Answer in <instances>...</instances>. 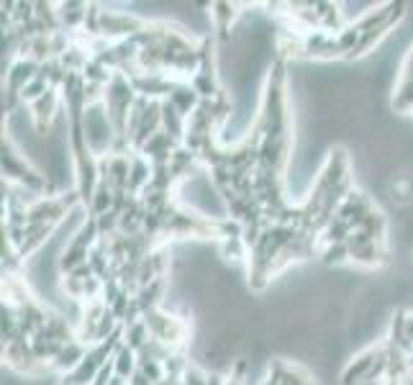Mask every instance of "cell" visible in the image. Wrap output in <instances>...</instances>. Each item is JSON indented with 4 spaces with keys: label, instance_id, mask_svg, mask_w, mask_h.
<instances>
[{
    "label": "cell",
    "instance_id": "obj_1",
    "mask_svg": "<svg viewBox=\"0 0 413 385\" xmlns=\"http://www.w3.org/2000/svg\"><path fill=\"white\" fill-rule=\"evenodd\" d=\"M87 349L90 347L82 344L80 339L70 342V344H65V349L59 352V357L52 362V370L54 375H59V378H65V375H73L75 370H77L80 365H82V359L87 357Z\"/></svg>",
    "mask_w": 413,
    "mask_h": 385
},
{
    "label": "cell",
    "instance_id": "obj_2",
    "mask_svg": "<svg viewBox=\"0 0 413 385\" xmlns=\"http://www.w3.org/2000/svg\"><path fill=\"white\" fill-rule=\"evenodd\" d=\"M87 8L90 3H80V0H67V3H57V14H59V26L62 31H82L87 19Z\"/></svg>",
    "mask_w": 413,
    "mask_h": 385
},
{
    "label": "cell",
    "instance_id": "obj_3",
    "mask_svg": "<svg viewBox=\"0 0 413 385\" xmlns=\"http://www.w3.org/2000/svg\"><path fill=\"white\" fill-rule=\"evenodd\" d=\"M151 177H154V164L146 157H141L139 152H134L132 172H129V193H132V196H141V193L149 188Z\"/></svg>",
    "mask_w": 413,
    "mask_h": 385
},
{
    "label": "cell",
    "instance_id": "obj_4",
    "mask_svg": "<svg viewBox=\"0 0 413 385\" xmlns=\"http://www.w3.org/2000/svg\"><path fill=\"white\" fill-rule=\"evenodd\" d=\"M167 100H170V103L175 105L177 111L183 113L185 118H191L193 113L198 111V105L203 103V100H200V95H198V93L191 88V83H180V80L175 83V88H172L170 98H167Z\"/></svg>",
    "mask_w": 413,
    "mask_h": 385
},
{
    "label": "cell",
    "instance_id": "obj_5",
    "mask_svg": "<svg viewBox=\"0 0 413 385\" xmlns=\"http://www.w3.org/2000/svg\"><path fill=\"white\" fill-rule=\"evenodd\" d=\"M113 367H116V378L132 380L139 372V354L134 349H129L126 344H121L113 352Z\"/></svg>",
    "mask_w": 413,
    "mask_h": 385
},
{
    "label": "cell",
    "instance_id": "obj_6",
    "mask_svg": "<svg viewBox=\"0 0 413 385\" xmlns=\"http://www.w3.org/2000/svg\"><path fill=\"white\" fill-rule=\"evenodd\" d=\"M318 260H321L323 268L339 270V268H344V265L352 262V255H349L347 242L344 244H321V249H318Z\"/></svg>",
    "mask_w": 413,
    "mask_h": 385
},
{
    "label": "cell",
    "instance_id": "obj_7",
    "mask_svg": "<svg viewBox=\"0 0 413 385\" xmlns=\"http://www.w3.org/2000/svg\"><path fill=\"white\" fill-rule=\"evenodd\" d=\"M149 339H151V334H149V327L144 324V319L124 327V344L129 347V349H134L136 354L149 344Z\"/></svg>",
    "mask_w": 413,
    "mask_h": 385
},
{
    "label": "cell",
    "instance_id": "obj_8",
    "mask_svg": "<svg viewBox=\"0 0 413 385\" xmlns=\"http://www.w3.org/2000/svg\"><path fill=\"white\" fill-rule=\"evenodd\" d=\"M354 228L349 226L344 218H339V216H334L331 221L326 223V228L321 231V244H344L352 236Z\"/></svg>",
    "mask_w": 413,
    "mask_h": 385
}]
</instances>
